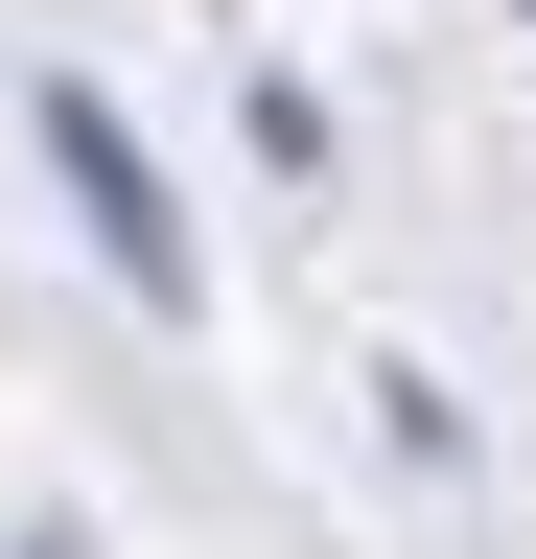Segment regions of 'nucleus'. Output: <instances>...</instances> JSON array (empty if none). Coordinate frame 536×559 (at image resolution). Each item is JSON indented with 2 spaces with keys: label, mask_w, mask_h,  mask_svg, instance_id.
I'll use <instances>...</instances> for the list:
<instances>
[{
  "label": "nucleus",
  "mask_w": 536,
  "mask_h": 559,
  "mask_svg": "<svg viewBox=\"0 0 536 559\" xmlns=\"http://www.w3.org/2000/svg\"><path fill=\"white\" fill-rule=\"evenodd\" d=\"M47 164H71V210H94V257L141 280V304H187V234H164V187H141V140H117L94 94H47Z\"/></svg>",
  "instance_id": "f257e3e1"
}]
</instances>
